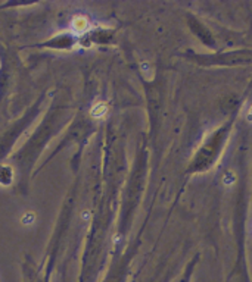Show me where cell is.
Returning <instances> with one entry per match:
<instances>
[{"instance_id":"obj_1","label":"cell","mask_w":252,"mask_h":282,"mask_svg":"<svg viewBox=\"0 0 252 282\" xmlns=\"http://www.w3.org/2000/svg\"><path fill=\"white\" fill-rule=\"evenodd\" d=\"M90 28V22L86 17H75L74 21H72V30L77 33V34H83L86 33L87 30Z\"/></svg>"},{"instance_id":"obj_2","label":"cell","mask_w":252,"mask_h":282,"mask_svg":"<svg viewBox=\"0 0 252 282\" xmlns=\"http://www.w3.org/2000/svg\"><path fill=\"white\" fill-rule=\"evenodd\" d=\"M90 115L95 118V119H104L106 115H108V105L105 102H98L92 111H90Z\"/></svg>"},{"instance_id":"obj_3","label":"cell","mask_w":252,"mask_h":282,"mask_svg":"<svg viewBox=\"0 0 252 282\" xmlns=\"http://www.w3.org/2000/svg\"><path fill=\"white\" fill-rule=\"evenodd\" d=\"M221 181H223V185H224V187L230 188V187H233V185L236 184L237 176H236V173H234V170H233V169H227V170L223 173Z\"/></svg>"},{"instance_id":"obj_4","label":"cell","mask_w":252,"mask_h":282,"mask_svg":"<svg viewBox=\"0 0 252 282\" xmlns=\"http://www.w3.org/2000/svg\"><path fill=\"white\" fill-rule=\"evenodd\" d=\"M34 215H31V213H25V216L22 218V224H25V225H31L33 222H34Z\"/></svg>"},{"instance_id":"obj_5","label":"cell","mask_w":252,"mask_h":282,"mask_svg":"<svg viewBox=\"0 0 252 282\" xmlns=\"http://www.w3.org/2000/svg\"><path fill=\"white\" fill-rule=\"evenodd\" d=\"M140 69H142V72H143V74H149V72H152L150 65H149L147 62H142V63H140Z\"/></svg>"},{"instance_id":"obj_6","label":"cell","mask_w":252,"mask_h":282,"mask_svg":"<svg viewBox=\"0 0 252 282\" xmlns=\"http://www.w3.org/2000/svg\"><path fill=\"white\" fill-rule=\"evenodd\" d=\"M245 118H246V121L249 122V124H252V106L246 111V115H245Z\"/></svg>"},{"instance_id":"obj_7","label":"cell","mask_w":252,"mask_h":282,"mask_svg":"<svg viewBox=\"0 0 252 282\" xmlns=\"http://www.w3.org/2000/svg\"><path fill=\"white\" fill-rule=\"evenodd\" d=\"M81 216H83V219H84V221H89V219H90V212H83V215H81Z\"/></svg>"}]
</instances>
